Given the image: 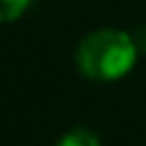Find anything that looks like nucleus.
<instances>
[{"mask_svg": "<svg viewBox=\"0 0 146 146\" xmlns=\"http://www.w3.org/2000/svg\"><path fill=\"white\" fill-rule=\"evenodd\" d=\"M56 146H102L100 136L95 131L85 129V127H78V129H71L58 139Z\"/></svg>", "mask_w": 146, "mask_h": 146, "instance_id": "nucleus-2", "label": "nucleus"}, {"mask_svg": "<svg viewBox=\"0 0 146 146\" xmlns=\"http://www.w3.org/2000/svg\"><path fill=\"white\" fill-rule=\"evenodd\" d=\"M139 56V44L122 29H95L76 51L78 71L98 83H112L124 78L134 68Z\"/></svg>", "mask_w": 146, "mask_h": 146, "instance_id": "nucleus-1", "label": "nucleus"}, {"mask_svg": "<svg viewBox=\"0 0 146 146\" xmlns=\"http://www.w3.org/2000/svg\"><path fill=\"white\" fill-rule=\"evenodd\" d=\"M32 0H0V22H12L25 15Z\"/></svg>", "mask_w": 146, "mask_h": 146, "instance_id": "nucleus-3", "label": "nucleus"}]
</instances>
